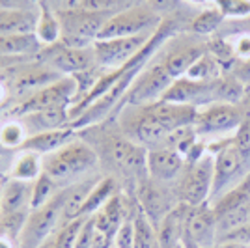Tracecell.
I'll use <instances>...</instances> for the list:
<instances>
[{
    "mask_svg": "<svg viewBox=\"0 0 250 248\" xmlns=\"http://www.w3.org/2000/svg\"><path fill=\"white\" fill-rule=\"evenodd\" d=\"M114 194H118V181L110 176L101 177V179L97 181V185L92 188V192L88 194V198H86L81 215H83V217H92V215L97 213Z\"/></svg>",
    "mask_w": 250,
    "mask_h": 248,
    "instance_id": "cb8c5ba5",
    "label": "cell"
},
{
    "mask_svg": "<svg viewBox=\"0 0 250 248\" xmlns=\"http://www.w3.org/2000/svg\"><path fill=\"white\" fill-rule=\"evenodd\" d=\"M17 245H19V239H15L6 231H0V248H17Z\"/></svg>",
    "mask_w": 250,
    "mask_h": 248,
    "instance_id": "ab89813d",
    "label": "cell"
},
{
    "mask_svg": "<svg viewBox=\"0 0 250 248\" xmlns=\"http://www.w3.org/2000/svg\"><path fill=\"white\" fill-rule=\"evenodd\" d=\"M97 166V151L86 140L77 136L56 151L43 157V172L60 186L73 185L84 177L92 176Z\"/></svg>",
    "mask_w": 250,
    "mask_h": 248,
    "instance_id": "6da1fadb",
    "label": "cell"
},
{
    "mask_svg": "<svg viewBox=\"0 0 250 248\" xmlns=\"http://www.w3.org/2000/svg\"><path fill=\"white\" fill-rule=\"evenodd\" d=\"M192 2H200V4H204V2H209V0H192Z\"/></svg>",
    "mask_w": 250,
    "mask_h": 248,
    "instance_id": "7dc6e473",
    "label": "cell"
},
{
    "mask_svg": "<svg viewBox=\"0 0 250 248\" xmlns=\"http://www.w3.org/2000/svg\"><path fill=\"white\" fill-rule=\"evenodd\" d=\"M222 13L219 11V8H211V10H206L198 13L192 21V32L196 34H202V36H208V34H213V32L219 28V24L222 22Z\"/></svg>",
    "mask_w": 250,
    "mask_h": 248,
    "instance_id": "4dcf8cb0",
    "label": "cell"
},
{
    "mask_svg": "<svg viewBox=\"0 0 250 248\" xmlns=\"http://www.w3.org/2000/svg\"><path fill=\"white\" fill-rule=\"evenodd\" d=\"M157 56V52L153 54ZM174 84V77L168 73L165 63L159 58H151L144 65V69L136 75L131 88L127 90L122 103L118 104V108H122L125 104H133V106H146L161 101L168 92V88Z\"/></svg>",
    "mask_w": 250,
    "mask_h": 248,
    "instance_id": "7a4b0ae2",
    "label": "cell"
},
{
    "mask_svg": "<svg viewBox=\"0 0 250 248\" xmlns=\"http://www.w3.org/2000/svg\"><path fill=\"white\" fill-rule=\"evenodd\" d=\"M92 217H94V220H95V227L104 231V233H108V235H112V237L116 235L118 227L122 226L127 218H131L129 217L127 204H125L124 196H122L120 192L110 198V200H108L97 213H94Z\"/></svg>",
    "mask_w": 250,
    "mask_h": 248,
    "instance_id": "ac0fdd59",
    "label": "cell"
},
{
    "mask_svg": "<svg viewBox=\"0 0 250 248\" xmlns=\"http://www.w3.org/2000/svg\"><path fill=\"white\" fill-rule=\"evenodd\" d=\"M94 233H95V220H94V217H88L84 220V226H83V229H81V233H79L77 247L75 248H92Z\"/></svg>",
    "mask_w": 250,
    "mask_h": 248,
    "instance_id": "e575fe53",
    "label": "cell"
},
{
    "mask_svg": "<svg viewBox=\"0 0 250 248\" xmlns=\"http://www.w3.org/2000/svg\"><path fill=\"white\" fill-rule=\"evenodd\" d=\"M73 8L90 11V13H118V11L125 10L118 0H77Z\"/></svg>",
    "mask_w": 250,
    "mask_h": 248,
    "instance_id": "1f68e13d",
    "label": "cell"
},
{
    "mask_svg": "<svg viewBox=\"0 0 250 248\" xmlns=\"http://www.w3.org/2000/svg\"><path fill=\"white\" fill-rule=\"evenodd\" d=\"M43 174V157L34 151L19 149V153L13 157L10 166L11 179H21V181H36Z\"/></svg>",
    "mask_w": 250,
    "mask_h": 248,
    "instance_id": "603a6c76",
    "label": "cell"
},
{
    "mask_svg": "<svg viewBox=\"0 0 250 248\" xmlns=\"http://www.w3.org/2000/svg\"><path fill=\"white\" fill-rule=\"evenodd\" d=\"M177 248H185V245H183V243H181V245H179V247H177Z\"/></svg>",
    "mask_w": 250,
    "mask_h": 248,
    "instance_id": "c3c4849f",
    "label": "cell"
},
{
    "mask_svg": "<svg viewBox=\"0 0 250 248\" xmlns=\"http://www.w3.org/2000/svg\"><path fill=\"white\" fill-rule=\"evenodd\" d=\"M0 13H2V8H0Z\"/></svg>",
    "mask_w": 250,
    "mask_h": 248,
    "instance_id": "f907efd6",
    "label": "cell"
},
{
    "mask_svg": "<svg viewBox=\"0 0 250 248\" xmlns=\"http://www.w3.org/2000/svg\"><path fill=\"white\" fill-rule=\"evenodd\" d=\"M11 92L21 95L22 99H26L28 95L36 93L49 84L60 81L63 75L52 69L47 62H43L42 58H36L26 63H21L17 67L11 69Z\"/></svg>",
    "mask_w": 250,
    "mask_h": 248,
    "instance_id": "7c38bea8",
    "label": "cell"
},
{
    "mask_svg": "<svg viewBox=\"0 0 250 248\" xmlns=\"http://www.w3.org/2000/svg\"><path fill=\"white\" fill-rule=\"evenodd\" d=\"M133 220H135V247L133 248H159L157 227L140 211V207H136V213Z\"/></svg>",
    "mask_w": 250,
    "mask_h": 248,
    "instance_id": "4316f807",
    "label": "cell"
},
{
    "mask_svg": "<svg viewBox=\"0 0 250 248\" xmlns=\"http://www.w3.org/2000/svg\"><path fill=\"white\" fill-rule=\"evenodd\" d=\"M77 97V83L73 77H62L60 81L45 86L36 93L28 95L17 104L13 110L15 116H28V114L43 112V110H54V108H65L69 110Z\"/></svg>",
    "mask_w": 250,
    "mask_h": 248,
    "instance_id": "ba28073f",
    "label": "cell"
},
{
    "mask_svg": "<svg viewBox=\"0 0 250 248\" xmlns=\"http://www.w3.org/2000/svg\"><path fill=\"white\" fill-rule=\"evenodd\" d=\"M88 217H79L73 220H63L60 227L56 229L54 239H56V247L58 248H75L77 247V239L84 226V220Z\"/></svg>",
    "mask_w": 250,
    "mask_h": 248,
    "instance_id": "f546056e",
    "label": "cell"
},
{
    "mask_svg": "<svg viewBox=\"0 0 250 248\" xmlns=\"http://www.w3.org/2000/svg\"><path fill=\"white\" fill-rule=\"evenodd\" d=\"M231 49H233V54L235 58L239 60H249L250 58V36L245 34V36H239L235 43H231Z\"/></svg>",
    "mask_w": 250,
    "mask_h": 248,
    "instance_id": "74e56055",
    "label": "cell"
},
{
    "mask_svg": "<svg viewBox=\"0 0 250 248\" xmlns=\"http://www.w3.org/2000/svg\"><path fill=\"white\" fill-rule=\"evenodd\" d=\"M249 174L250 166L241 157L233 140H229L215 155V179H213V190H211L209 204L213 206L215 202H219L224 194H228L229 190H233L239 185Z\"/></svg>",
    "mask_w": 250,
    "mask_h": 248,
    "instance_id": "8992f818",
    "label": "cell"
},
{
    "mask_svg": "<svg viewBox=\"0 0 250 248\" xmlns=\"http://www.w3.org/2000/svg\"><path fill=\"white\" fill-rule=\"evenodd\" d=\"M34 34L45 49L60 43L62 40V24L58 19V13L49 4V0H45L38 6V24H36Z\"/></svg>",
    "mask_w": 250,
    "mask_h": 248,
    "instance_id": "44dd1931",
    "label": "cell"
},
{
    "mask_svg": "<svg viewBox=\"0 0 250 248\" xmlns=\"http://www.w3.org/2000/svg\"><path fill=\"white\" fill-rule=\"evenodd\" d=\"M45 49L36 34H11L0 36V54L15 56V58H28L36 60Z\"/></svg>",
    "mask_w": 250,
    "mask_h": 248,
    "instance_id": "ffe728a7",
    "label": "cell"
},
{
    "mask_svg": "<svg viewBox=\"0 0 250 248\" xmlns=\"http://www.w3.org/2000/svg\"><path fill=\"white\" fill-rule=\"evenodd\" d=\"M144 4L153 13H157L159 17L165 15V13H172L179 8V0H146Z\"/></svg>",
    "mask_w": 250,
    "mask_h": 248,
    "instance_id": "d590c367",
    "label": "cell"
},
{
    "mask_svg": "<svg viewBox=\"0 0 250 248\" xmlns=\"http://www.w3.org/2000/svg\"><path fill=\"white\" fill-rule=\"evenodd\" d=\"M161 24V17L153 13L146 4L131 6L110 15L104 22L103 30L97 40H112V38H131L142 34H155Z\"/></svg>",
    "mask_w": 250,
    "mask_h": 248,
    "instance_id": "277c9868",
    "label": "cell"
},
{
    "mask_svg": "<svg viewBox=\"0 0 250 248\" xmlns=\"http://www.w3.org/2000/svg\"><path fill=\"white\" fill-rule=\"evenodd\" d=\"M8 95H10V90H8V86L0 83V106L6 103V101H8Z\"/></svg>",
    "mask_w": 250,
    "mask_h": 248,
    "instance_id": "7bdbcfd3",
    "label": "cell"
},
{
    "mask_svg": "<svg viewBox=\"0 0 250 248\" xmlns=\"http://www.w3.org/2000/svg\"><path fill=\"white\" fill-rule=\"evenodd\" d=\"M0 149H4V147H2V145H0Z\"/></svg>",
    "mask_w": 250,
    "mask_h": 248,
    "instance_id": "681fc988",
    "label": "cell"
},
{
    "mask_svg": "<svg viewBox=\"0 0 250 248\" xmlns=\"http://www.w3.org/2000/svg\"><path fill=\"white\" fill-rule=\"evenodd\" d=\"M241 106L247 110V114H250V83L245 86V95L241 99Z\"/></svg>",
    "mask_w": 250,
    "mask_h": 248,
    "instance_id": "60d3db41",
    "label": "cell"
},
{
    "mask_svg": "<svg viewBox=\"0 0 250 248\" xmlns=\"http://www.w3.org/2000/svg\"><path fill=\"white\" fill-rule=\"evenodd\" d=\"M200 248H213L217 243V211L211 204L190 207L185 237Z\"/></svg>",
    "mask_w": 250,
    "mask_h": 248,
    "instance_id": "5bb4252c",
    "label": "cell"
},
{
    "mask_svg": "<svg viewBox=\"0 0 250 248\" xmlns=\"http://www.w3.org/2000/svg\"><path fill=\"white\" fill-rule=\"evenodd\" d=\"M153 34H142V36H131V38H112V40H95L94 41V56L97 67L104 71L122 69L131 60L142 52Z\"/></svg>",
    "mask_w": 250,
    "mask_h": 248,
    "instance_id": "52a82bcc",
    "label": "cell"
},
{
    "mask_svg": "<svg viewBox=\"0 0 250 248\" xmlns=\"http://www.w3.org/2000/svg\"><path fill=\"white\" fill-rule=\"evenodd\" d=\"M38 248H58V247H56V239H54V235H51L47 241H43Z\"/></svg>",
    "mask_w": 250,
    "mask_h": 248,
    "instance_id": "ee69618b",
    "label": "cell"
},
{
    "mask_svg": "<svg viewBox=\"0 0 250 248\" xmlns=\"http://www.w3.org/2000/svg\"><path fill=\"white\" fill-rule=\"evenodd\" d=\"M26 2H28L30 6H34V8H38V6H40L42 2H45V0H26Z\"/></svg>",
    "mask_w": 250,
    "mask_h": 248,
    "instance_id": "f6af8a7d",
    "label": "cell"
},
{
    "mask_svg": "<svg viewBox=\"0 0 250 248\" xmlns=\"http://www.w3.org/2000/svg\"><path fill=\"white\" fill-rule=\"evenodd\" d=\"M222 63L213 56V54H209L206 52L202 58H200L198 62L194 63L188 73L185 75L187 79L190 81H200V83H213V81H217L220 79V71H222Z\"/></svg>",
    "mask_w": 250,
    "mask_h": 248,
    "instance_id": "d4e9b609",
    "label": "cell"
},
{
    "mask_svg": "<svg viewBox=\"0 0 250 248\" xmlns=\"http://www.w3.org/2000/svg\"><path fill=\"white\" fill-rule=\"evenodd\" d=\"M62 190V188H60ZM52 198L47 206L30 211L24 222L21 235H19V248H38L43 241L54 235L56 229L63 222L62 217V192Z\"/></svg>",
    "mask_w": 250,
    "mask_h": 248,
    "instance_id": "5b68a950",
    "label": "cell"
},
{
    "mask_svg": "<svg viewBox=\"0 0 250 248\" xmlns=\"http://www.w3.org/2000/svg\"><path fill=\"white\" fill-rule=\"evenodd\" d=\"M146 166L147 177H151L153 181H159V183L170 185L174 181H179V177L183 176L187 168V161L174 149L155 147V149H147Z\"/></svg>",
    "mask_w": 250,
    "mask_h": 248,
    "instance_id": "9a60e30c",
    "label": "cell"
},
{
    "mask_svg": "<svg viewBox=\"0 0 250 248\" xmlns=\"http://www.w3.org/2000/svg\"><path fill=\"white\" fill-rule=\"evenodd\" d=\"M0 188H2V186H0Z\"/></svg>",
    "mask_w": 250,
    "mask_h": 248,
    "instance_id": "816d5d0a",
    "label": "cell"
},
{
    "mask_svg": "<svg viewBox=\"0 0 250 248\" xmlns=\"http://www.w3.org/2000/svg\"><path fill=\"white\" fill-rule=\"evenodd\" d=\"M32 181L11 179L4 183L0 188V217H17L28 215L32 202Z\"/></svg>",
    "mask_w": 250,
    "mask_h": 248,
    "instance_id": "2e32d148",
    "label": "cell"
},
{
    "mask_svg": "<svg viewBox=\"0 0 250 248\" xmlns=\"http://www.w3.org/2000/svg\"><path fill=\"white\" fill-rule=\"evenodd\" d=\"M249 118L247 110L241 104L233 103H213L198 110L194 129L200 135H220V133H235L245 120Z\"/></svg>",
    "mask_w": 250,
    "mask_h": 248,
    "instance_id": "9c48e42d",
    "label": "cell"
},
{
    "mask_svg": "<svg viewBox=\"0 0 250 248\" xmlns=\"http://www.w3.org/2000/svg\"><path fill=\"white\" fill-rule=\"evenodd\" d=\"M0 8L2 11L6 10H22V8H34L26 0H0Z\"/></svg>",
    "mask_w": 250,
    "mask_h": 248,
    "instance_id": "f35d334b",
    "label": "cell"
},
{
    "mask_svg": "<svg viewBox=\"0 0 250 248\" xmlns=\"http://www.w3.org/2000/svg\"><path fill=\"white\" fill-rule=\"evenodd\" d=\"M217 241H231V243H239V245H245V247L250 248V222L247 226L239 227L235 231H229L224 237L217 239Z\"/></svg>",
    "mask_w": 250,
    "mask_h": 248,
    "instance_id": "8d00e7d4",
    "label": "cell"
},
{
    "mask_svg": "<svg viewBox=\"0 0 250 248\" xmlns=\"http://www.w3.org/2000/svg\"><path fill=\"white\" fill-rule=\"evenodd\" d=\"M208 52V47L202 43H177L168 40L161 49L157 51V58L165 63L168 73L174 77V81L185 77L188 69L198 62L200 58Z\"/></svg>",
    "mask_w": 250,
    "mask_h": 248,
    "instance_id": "4fadbf2b",
    "label": "cell"
},
{
    "mask_svg": "<svg viewBox=\"0 0 250 248\" xmlns=\"http://www.w3.org/2000/svg\"><path fill=\"white\" fill-rule=\"evenodd\" d=\"M183 245H185V248H200V247H196L194 243H190V241H187V239H183Z\"/></svg>",
    "mask_w": 250,
    "mask_h": 248,
    "instance_id": "bcb514c9",
    "label": "cell"
},
{
    "mask_svg": "<svg viewBox=\"0 0 250 248\" xmlns=\"http://www.w3.org/2000/svg\"><path fill=\"white\" fill-rule=\"evenodd\" d=\"M75 129L71 127H63V129H56V131H43V133H36L26 138V142L22 144L21 149L24 151H34L38 155H49L52 151H56L58 147H62L63 144H67L69 140H73Z\"/></svg>",
    "mask_w": 250,
    "mask_h": 248,
    "instance_id": "d6986e66",
    "label": "cell"
},
{
    "mask_svg": "<svg viewBox=\"0 0 250 248\" xmlns=\"http://www.w3.org/2000/svg\"><path fill=\"white\" fill-rule=\"evenodd\" d=\"M28 136L30 135L21 120H10L0 125V145L4 149H21Z\"/></svg>",
    "mask_w": 250,
    "mask_h": 248,
    "instance_id": "f1b7e54d",
    "label": "cell"
},
{
    "mask_svg": "<svg viewBox=\"0 0 250 248\" xmlns=\"http://www.w3.org/2000/svg\"><path fill=\"white\" fill-rule=\"evenodd\" d=\"M213 179H215V155L206 153L196 163L187 165L183 176L179 177L176 186L179 202L190 207L208 204L213 190Z\"/></svg>",
    "mask_w": 250,
    "mask_h": 248,
    "instance_id": "3957f363",
    "label": "cell"
},
{
    "mask_svg": "<svg viewBox=\"0 0 250 248\" xmlns=\"http://www.w3.org/2000/svg\"><path fill=\"white\" fill-rule=\"evenodd\" d=\"M38 24V8L6 10L0 13V36L34 34Z\"/></svg>",
    "mask_w": 250,
    "mask_h": 248,
    "instance_id": "7402d4cb",
    "label": "cell"
},
{
    "mask_svg": "<svg viewBox=\"0 0 250 248\" xmlns=\"http://www.w3.org/2000/svg\"><path fill=\"white\" fill-rule=\"evenodd\" d=\"M188 211H190V206L179 204L176 209H172L167 217L163 218V222L157 226L159 248H177L183 243Z\"/></svg>",
    "mask_w": 250,
    "mask_h": 248,
    "instance_id": "e0dca14e",
    "label": "cell"
},
{
    "mask_svg": "<svg viewBox=\"0 0 250 248\" xmlns=\"http://www.w3.org/2000/svg\"><path fill=\"white\" fill-rule=\"evenodd\" d=\"M249 206H250V174L233 190H229L228 194H224L219 202L213 204L217 213H224V211H229V209L249 207Z\"/></svg>",
    "mask_w": 250,
    "mask_h": 248,
    "instance_id": "484cf974",
    "label": "cell"
},
{
    "mask_svg": "<svg viewBox=\"0 0 250 248\" xmlns=\"http://www.w3.org/2000/svg\"><path fill=\"white\" fill-rule=\"evenodd\" d=\"M224 17H245L250 13V0H215Z\"/></svg>",
    "mask_w": 250,
    "mask_h": 248,
    "instance_id": "d6a6232c",
    "label": "cell"
},
{
    "mask_svg": "<svg viewBox=\"0 0 250 248\" xmlns=\"http://www.w3.org/2000/svg\"><path fill=\"white\" fill-rule=\"evenodd\" d=\"M168 185L153 181L151 177H144L136 185V198H138V207L146 215L153 226H159L163 218L167 217L172 209H176L181 202L176 192L168 190Z\"/></svg>",
    "mask_w": 250,
    "mask_h": 248,
    "instance_id": "30bf717a",
    "label": "cell"
},
{
    "mask_svg": "<svg viewBox=\"0 0 250 248\" xmlns=\"http://www.w3.org/2000/svg\"><path fill=\"white\" fill-rule=\"evenodd\" d=\"M62 186L58 185L52 177H49L45 172L42 176L34 181V186H32V202H30V211L34 209H40V207L47 206L52 198L58 194Z\"/></svg>",
    "mask_w": 250,
    "mask_h": 248,
    "instance_id": "83f0119b",
    "label": "cell"
},
{
    "mask_svg": "<svg viewBox=\"0 0 250 248\" xmlns=\"http://www.w3.org/2000/svg\"><path fill=\"white\" fill-rule=\"evenodd\" d=\"M52 2H58V8H54V10H69V8H73L77 0H49V4Z\"/></svg>",
    "mask_w": 250,
    "mask_h": 248,
    "instance_id": "b9f144b4",
    "label": "cell"
},
{
    "mask_svg": "<svg viewBox=\"0 0 250 248\" xmlns=\"http://www.w3.org/2000/svg\"><path fill=\"white\" fill-rule=\"evenodd\" d=\"M135 215L127 218L122 226L118 227L114 235V248H133L135 247Z\"/></svg>",
    "mask_w": 250,
    "mask_h": 248,
    "instance_id": "836d02e7",
    "label": "cell"
},
{
    "mask_svg": "<svg viewBox=\"0 0 250 248\" xmlns=\"http://www.w3.org/2000/svg\"><path fill=\"white\" fill-rule=\"evenodd\" d=\"M38 58H42L43 62H47L63 77H73L77 73L97 67L94 47H69L63 43H56L43 49Z\"/></svg>",
    "mask_w": 250,
    "mask_h": 248,
    "instance_id": "8fae6325",
    "label": "cell"
}]
</instances>
